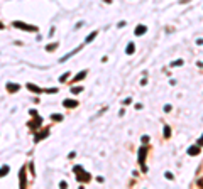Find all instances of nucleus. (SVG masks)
I'll list each match as a JSON object with an SVG mask.
<instances>
[{
  "label": "nucleus",
  "instance_id": "1",
  "mask_svg": "<svg viewBox=\"0 0 203 189\" xmlns=\"http://www.w3.org/2000/svg\"><path fill=\"white\" fill-rule=\"evenodd\" d=\"M74 172H76V179H78L80 182H86V181H90V174H88V172H85L81 165H76V167H74Z\"/></svg>",
  "mask_w": 203,
  "mask_h": 189
},
{
  "label": "nucleus",
  "instance_id": "2",
  "mask_svg": "<svg viewBox=\"0 0 203 189\" xmlns=\"http://www.w3.org/2000/svg\"><path fill=\"white\" fill-rule=\"evenodd\" d=\"M14 25H15L17 29H22V31H29V32H34V31H37V27H36V25H29V24L19 22V20H15V22H14Z\"/></svg>",
  "mask_w": 203,
  "mask_h": 189
},
{
  "label": "nucleus",
  "instance_id": "3",
  "mask_svg": "<svg viewBox=\"0 0 203 189\" xmlns=\"http://www.w3.org/2000/svg\"><path fill=\"white\" fill-rule=\"evenodd\" d=\"M19 182H20V187H26L27 182H26V167H22L19 172Z\"/></svg>",
  "mask_w": 203,
  "mask_h": 189
},
{
  "label": "nucleus",
  "instance_id": "4",
  "mask_svg": "<svg viewBox=\"0 0 203 189\" xmlns=\"http://www.w3.org/2000/svg\"><path fill=\"white\" fill-rule=\"evenodd\" d=\"M47 135H49V128H44V130H41L39 134L34 137V142H39V140H43V138H46Z\"/></svg>",
  "mask_w": 203,
  "mask_h": 189
},
{
  "label": "nucleus",
  "instance_id": "5",
  "mask_svg": "<svg viewBox=\"0 0 203 189\" xmlns=\"http://www.w3.org/2000/svg\"><path fill=\"white\" fill-rule=\"evenodd\" d=\"M7 90L10 91V93H15V91L20 90V86H19V85H12V83H7Z\"/></svg>",
  "mask_w": 203,
  "mask_h": 189
},
{
  "label": "nucleus",
  "instance_id": "6",
  "mask_svg": "<svg viewBox=\"0 0 203 189\" xmlns=\"http://www.w3.org/2000/svg\"><path fill=\"white\" fill-rule=\"evenodd\" d=\"M63 105L66 106V108H74V106H78V103L74 101V100H64V103Z\"/></svg>",
  "mask_w": 203,
  "mask_h": 189
},
{
  "label": "nucleus",
  "instance_id": "7",
  "mask_svg": "<svg viewBox=\"0 0 203 189\" xmlns=\"http://www.w3.org/2000/svg\"><path fill=\"white\" fill-rule=\"evenodd\" d=\"M146 150H147V147H142L141 150H139V162H144V159H146Z\"/></svg>",
  "mask_w": 203,
  "mask_h": 189
},
{
  "label": "nucleus",
  "instance_id": "8",
  "mask_svg": "<svg viewBox=\"0 0 203 189\" xmlns=\"http://www.w3.org/2000/svg\"><path fill=\"white\" fill-rule=\"evenodd\" d=\"M188 154H190V155H196V154H200V145L198 147H190V149H188Z\"/></svg>",
  "mask_w": 203,
  "mask_h": 189
},
{
  "label": "nucleus",
  "instance_id": "9",
  "mask_svg": "<svg viewBox=\"0 0 203 189\" xmlns=\"http://www.w3.org/2000/svg\"><path fill=\"white\" fill-rule=\"evenodd\" d=\"M146 31H147V29H146V25H137V27H136V35H141V34H144Z\"/></svg>",
  "mask_w": 203,
  "mask_h": 189
},
{
  "label": "nucleus",
  "instance_id": "10",
  "mask_svg": "<svg viewBox=\"0 0 203 189\" xmlns=\"http://www.w3.org/2000/svg\"><path fill=\"white\" fill-rule=\"evenodd\" d=\"M9 171H10L9 165H2V167H0V177H4L5 174H9Z\"/></svg>",
  "mask_w": 203,
  "mask_h": 189
},
{
  "label": "nucleus",
  "instance_id": "11",
  "mask_svg": "<svg viewBox=\"0 0 203 189\" xmlns=\"http://www.w3.org/2000/svg\"><path fill=\"white\" fill-rule=\"evenodd\" d=\"M27 88H29L31 91H34V93H41V88H39V86H36V85H32V83H29Z\"/></svg>",
  "mask_w": 203,
  "mask_h": 189
},
{
  "label": "nucleus",
  "instance_id": "12",
  "mask_svg": "<svg viewBox=\"0 0 203 189\" xmlns=\"http://www.w3.org/2000/svg\"><path fill=\"white\" fill-rule=\"evenodd\" d=\"M134 49H136L134 42H129V44H127V49H125V51H127V54H134Z\"/></svg>",
  "mask_w": 203,
  "mask_h": 189
},
{
  "label": "nucleus",
  "instance_id": "13",
  "mask_svg": "<svg viewBox=\"0 0 203 189\" xmlns=\"http://www.w3.org/2000/svg\"><path fill=\"white\" fill-rule=\"evenodd\" d=\"M85 76H86V71H81V73H78V75L74 76V81H81Z\"/></svg>",
  "mask_w": 203,
  "mask_h": 189
},
{
  "label": "nucleus",
  "instance_id": "14",
  "mask_svg": "<svg viewBox=\"0 0 203 189\" xmlns=\"http://www.w3.org/2000/svg\"><path fill=\"white\" fill-rule=\"evenodd\" d=\"M41 123H43V120H41V118L37 117V118H36V122H32V123H31V127H32V128H37V127L41 125Z\"/></svg>",
  "mask_w": 203,
  "mask_h": 189
},
{
  "label": "nucleus",
  "instance_id": "15",
  "mask_svg": "<svg viewBox=\"0 0 203 189\" xmlns=\"http://www.w3.org/2000/svg\"><path fill=\"white\" fill-rule=\"evenodd\" d=\"M95 37H97V31H95V32H91V34L88 35V37H86V42H91V41H93Z\"/></svg>",
  "mask_w": 203,
  "mask_h": 189
},
{
  "label": "nucleus",
  "instance_id": "16",
  "mask_svg": "<svg viewBox=\"0 0 203 189\" xmlns=\"http://www.w3.org/2000/svg\"><path fill=\"white\" fill-rule=\"evenodd\" d=\"M51 118H53V120H56V122H61V120H63V115L54 113V115H51Z\"/></svg>",
  "mask_w": 203,
  "mask_h": 189
},
{
  "label": "nucleus",
  "instance_id": "17",
  "mask_svg": "<svg viewBox=\"0 0 203 189\" xmlns=\"http://www.w3.org/2000/svg\"><path fill=\"white\" fill-rule=\"evenodd\" d=\"M181 64H183V59H178V61H174V63H171V66H181Z\"/></svg>",
  "mask_w": 203,
  "mask_h": 189
},
{
  "label": "nucleus",
  "instance_id": "18",
  "mask_svg": "<svg viewBox=\"0 0 203 189\" xmlns=\"http://www.w3.org/2000/svg\"><path fill=\"white\" fill-rule=\"evenodd\" d=\"M164 135H166V137L171 135V128H169V127H164Z\"/></svg>",
  "mask_w": 203,
  "mask_h": 189
},
{
  "label": "nucleus",
  "instance_id": "19",
  "mask_svg": "<svg viewBox=\"0 0 203 189\" xmlns=\"http://www.w3.org/2000/svg\"><path fill=\"white\" fill-rule=\"evenodd\" d=\"M56 47H58V44H51V46H47L46 49L47 51H53V49H56Z\"/></svg>",
  "mask_w": 203,
  "mask_h": 189
},
{
  "label": "nucleus",
  "instance_id": "20",
  "mask_svg": "<svg viewBox=\"0 0 203 189\" xmlns=\"http://www.w3.org/2000/svg\"><path fill=\"white\" fill-rule=\"evenodd\" d=\"M68 76H70V73H64V75L61 76V78H59V81H66V78Z\"/></svg>",
  "mask_w": 203,
  "mask_h": 189
},
{
  "label": "nucleus",
  "instance_id": "21",
  "mask_svg": "<svg viewBox=\"0 0 203 189\" xmlns=\"http://www.w3.org/2000/svg\"><path fill=\"white\" fill-rule=\"evenodd\" d=\"M81 90H83V88H80V86H78V88H73V90H71V91H73V93H80V91H81Z\"/></svg>",
  "mask_w": 203,
  "mask_h": 189
},
{
  "label": "nucleus",
  "instance_id": "22",
  "mask_svg": "<svg viewBox=\"0 0 203 189\" xmlns=\"http://www.w3.org/2000/svg\"><path fill=\"white\" fill-rule=\"evenodd\" d=\"M130 101H132V100H130V98H125V100H124V105H129Z\"/></svg>",
  "mask_w": 203,
  "mask_h": 189
},
{
  "label": "nucleus",
  "instance_id": "23",
  "mask_svg": "<svg viewBox=\"0 0 203 189\" xmlns=\"http://www.w3.org/2000/svg\"><path fill=\"white\" fill-rule=\"evenodd\" d=\"M198 145H200V147L203 145V135H201V138H200V140H198Z\"/></svg>",
  "mask_w": 203,
  "mask_h": 189
},
{
  "label": "nucleus",
  "instance_id": "24",
  "mask_svg": "<svg viewBox=\"0 0 203 189\" xmlns=\"http://www.w3.org/2000/svg\"><path fill=\"white\" fill-rule=\"evenodd\" d=\"M200 186H203V179H201V181H200Z\"/></svg>",
  "mask_w": 203,
  "mask_h": 189
},
{
  "label": "nucleus",
  "instance_id": "25",
  "mask_svg": "<svg viewBox=\"0 0 203 189\" xmlns=\"http://www.w3.org/2000/svg\"><path fill=\"white\" fill-rule=\"evenodd\" d=\"M2 27H4V25H2V22H0V29H2Z\"/></svg>",
  "mask_w": 203,
  "mask_h": 189
}]
</instances>
